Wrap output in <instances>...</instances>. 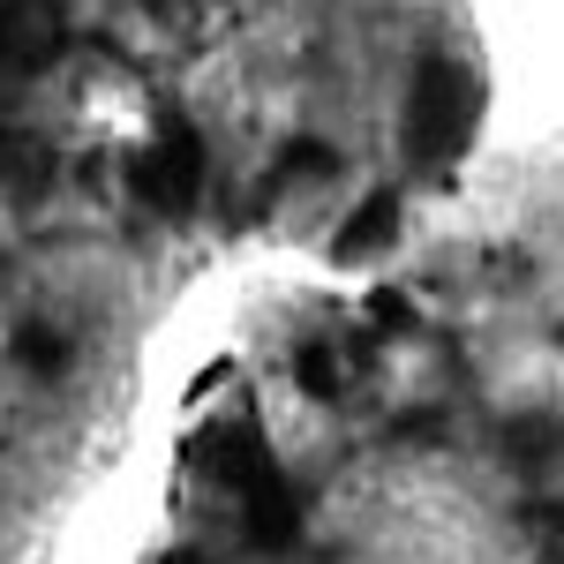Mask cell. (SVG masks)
<instances>
[{
    "label": "cell",
    "instance_id": "obj_1",
    "mask_svg": "<svg viewBox=\"0 0 564 564\" xmlns=\"http://www.w3.org/2000/svg\"><path fill=\"white\" fill-rule=\"evenodd\" d=\"M391 226H399L391 196H369V204L354 212V226L339 234V263H361V257H377V249H391Z\"/></svg>",
    "mask_w": 564,
    "mask_h": 564
}]
</instances>
